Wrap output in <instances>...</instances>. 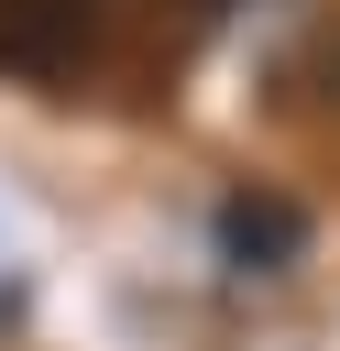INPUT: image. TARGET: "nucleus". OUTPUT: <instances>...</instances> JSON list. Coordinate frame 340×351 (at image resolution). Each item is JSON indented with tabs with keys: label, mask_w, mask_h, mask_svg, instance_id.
I'll use <instances>...</instances> for the list:
<instances>
[{
	"label": "nucleus",
	"mask_w": 340,
	"mask_h": 351,
	"mask_svg": "<svg viewBox=\"0 0 340 351\" xmlns=\"http://www.w3.org/2000/svg\"><path fill=\"white\" fill-rule=\"evenodd\" d=\"M121 0H0V77L11 88H66L110 55Z\"/></svg>",
	"instance_id": "1"
},
{
	"label": "nucleus",
	"mask_w": 340,
	"mask_h": 351,
	"mask_svg": "<svg viewBox=\"0 0 340 351\" xmlns=\"http://www.w3.org/2000/svg\"><path fill=\"white\" fill-rule=\"evenodd\" d=\"M208 241H219L230 274H285V263H307V208L285 186H230L208 208Z\"/></svg>",
	"instance_id": "2"
},
{
	"label": "nucleus",
	"mask_w": 340,
	"mask_h": 351,
	"mask_svg": "<svg viewBox=\"0 0 340 351\" xmlns=\"http://www.w3.org/2000/svg\"><path fill=\"white\" fill-rule=\"evenodd\" d=\"M318 99H329V110H340V22H329V33H318Z\"/></svg>",
	"instance_id": "3"
},
{
	"label": "nucleus",
	"mask_w": 340,
	"mask_h": 351,
	"mask_svg": "<svg viewBox=\"0 0 340 351\" xmlns=\"http://www.w3.org/2000/svg\"><path fill=\"white\" fill-rule=\"evenodd\" d=\"M186 11H230V0H186Z\"/></svg>",
	"instance_id": "4"
}]
</instances>
